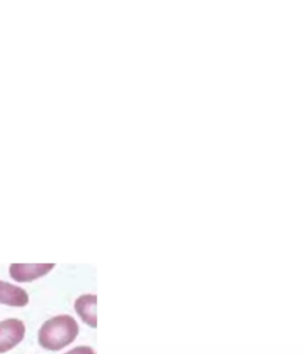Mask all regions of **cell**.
<instances>
[{"instance_id": "cell-1", "label": "cell", "mask_w": 305, "mask_h": 354, "mask_svg": "<svg viewBox=\"0 0 305 354\" xmlns=\"http://www.w3.org/2000/svg\"><path fill=\"white\" fill-rule=\"evenodd\" d=\"M78 334L79 325L74 317L59 315L42 324L38 333V342L44 349L57 352L70 346Z\"/></svg>"}, {"instance_id": "cell-4", "label": "cell", "mask_w": 305, "mask_h": 354, "mask_svg": "<svg viewBox=\"0 0 305 354\" xmlns=\"http://www.w3.org/2000/svg\"><path fill=\"white\" fill-rule=\"evenodd\" d=\"M28 304L29 295L26 290L0 280V304L22 308Z\"/></svg>"}, {"instance_id": "cell-5", "label": "cell", "mask_w": 305, "mask_h": 354, "mask_svg": "<svg viewBox=\"0 0 305 354\" xmlns=\"http://www.w3.org/2000/svg\"><path fill=\"white\" fill-rule=\"evenodd\" d=\"M96 306V295H81L75 301L76 313L81 317L82 322L93 328H97Z\"/></svg>"}, {"instance_id": "cell-3", "label": "cell", "mask_w": 305, "mask_h": 354, "mask_svg": "<svg viewBox=\"0 0 305 354\" xmlns=\"http://www.w3.org/2000/svg\"><path fill=\"white\" fill-rule=\"evenodd\" d=\"M55 267V264H12L9 274L15 282L29 283L45 277Z\"/></svg>"}, {"instance_id": "cell-2", "label": "cell", "mask_w": 305, "mask_h": 354, "mask_svg": "<svg viewBox=\"0 0 305 354\" xmlns=\"http://www.w3.org/2000/svg\"><path fill=\"white\" fill-rule=\"evenodd\" d=\"M26 325L21 319H7L0 322V354L9 352L24 340Z\"/></svg>"}, {"instance_id": "cell-6", "label": "cell", "mask_w": 305, "mask_h": 354, "mask_svg": "<svg viewBox=\"0 0 305 354\" xmlns=\"http://www.w3.org/2000/svg\"><path fill=\"white\" fill-rule=\"evenodd\" d=\"M64 354H96L90 346H77Z\"/></svg>"}]
</instances>
